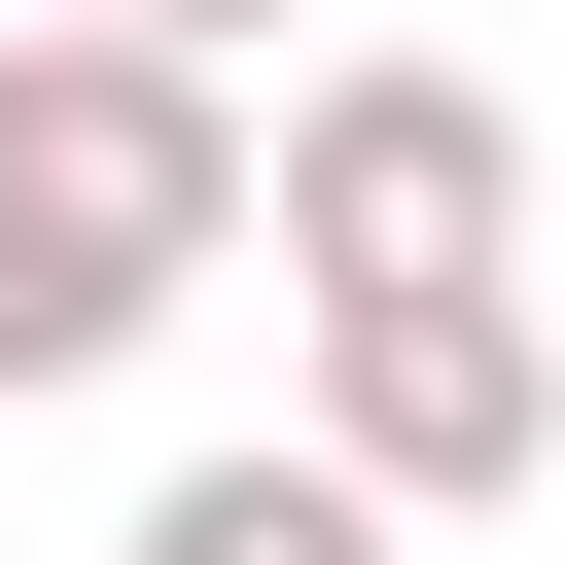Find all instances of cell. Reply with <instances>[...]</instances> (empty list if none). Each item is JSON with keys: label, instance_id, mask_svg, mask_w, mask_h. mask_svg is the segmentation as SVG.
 <instances>
[{"label": "cell", "instance_id": "obj_3", "mask_svg": "<svg viewBox=\"0 0 565 565\" xmlns=\"http://www.w3.org/2000/svg\"><path fill=\"white\" fill-rule=\"evenodd\" d=\"M318 424L459 530V494H530V459H565V318H530V282H318Z\"/></svg>", "mask_w": 565, "mask_h": 565}, {"label": "cell", "instance_id": "obj_1", "mask_svg": "<svg viewBox=\"0 0 565 565\" xmlns=\"http://www.w3.org/2000/svg\"><path fill=\"white\" fill-rule=\"evenodd\" d=\"M247 212H282V141H247L212 35H106V0L0 35V388H106Z\"/></svg>", "mask_w": 565, "mask_h": 565}, {"label": "cell", "instance_id": "obj_5", "mask_svg": "<svg viewBox=\"0 0 565 565\" xmlns=\"http://www.w3.org/2000/svg\"><path fill=\"white\" fill-rule=\"evenodd\" d=\"M106 35H212V71H247V35H282V0H106Z\"/></svg>", "mask_w": 565, "mask_h": 565}, {"label": "cell", "instance_id": "obj_2", "mask_svg": "<svg viewBox=\"0 0 565 565\" xmlns=\"http://www.w3.org/2000/svg\"><path fill=\"white\" fill-rule=\"evenodd\" d=\"M282 282H530V106L494 71H282Z\"/></svg>", "mask_w": 565, "mask_h": 565}, {"label": "cell", "instance_id": "obj_4", "mask_svg": "<svg viewBox=\"0 0 565 565\" xmlns=\"http://www.w3.org/2000/svg\"><path fill=\"white\" fill-rule=\"evenodd\" d=\"M388 530H424V494H388L353 424H282V459H177V494H141V565H388Z\"/></svg>", "mask_w": 565, "mask_h": 565}]
</instances>
